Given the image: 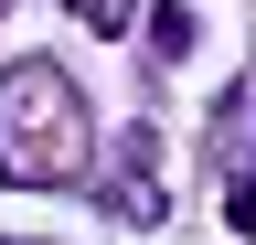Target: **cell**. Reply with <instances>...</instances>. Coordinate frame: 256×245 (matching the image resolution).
Masks as SVG:
<instances>
[{
  "label": "cell",
  "instance_id": "cell-2",
  "mask_svg": "<svg viewBox=\"0 0 256 245\" xmlns=\"http://www.w3.org/2000/svg\"><path fill=\"white\" fill-rule=\"evenodd\" d=\"M150 43L160 53H192V11H150Z\"/></svg>",
  "mask_w": 256,
  "mask_h": 245
},
{
  "label": "cell",
  "instance_id": "cell-1",
  "mask_svg": "<svg viewBox=\"0 0 256 245\" xmlns=\"http://www.w3.org/2000/svg\"><path fill=\"white\" fill-rule=\"evenodd\" d=\"M86 107L54 64H11L0 75V171L11 181H75L86 171Z\"/></svg>",
  "mask_w": 256,
  "mask_h": 245
},
{
  "label": "cell",
  "instance_id": "cell-3",
  "mask_svg": "<svg viewBox=\"0 0 256 245\" xmlns=\"http://www.w3.org/2000/svg\"><path fill=\"white\" fill-rule=\"evenodd\" d=\"M235 235H256V181H235Z\"/></svg>",
  "mask_w": 256,
  "mask_h": 245
}]
</instances>
